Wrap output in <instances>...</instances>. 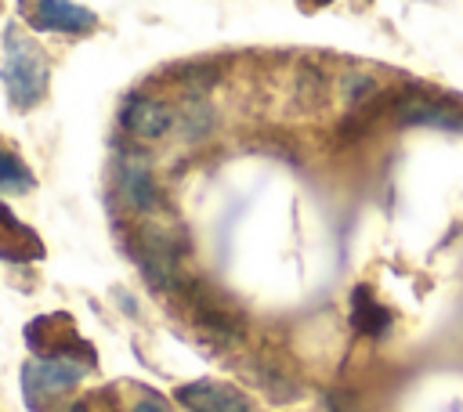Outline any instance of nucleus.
Instances as JSON below:
<instances>
[{
	"instance_id": "obj_9",
	"label": "nucleus",
	"mask_w": 463,
	"mask_h": 412,
	"mask_svg": "<svg viewBox=\"0 0 463 412\" xmlns=\"http://www.w3.org/2000/svg\"><path fill=\"white\" fill-rule=\"evenodd\" d=\"M398 123H420V126H441V130H463V112H456L449 101L409 90L398 105H394Z\"/></svg>"
},
{
	"instance_id": "obj_13",
	"label": "nucleus",
	"mask_w": 463,
	"mask_h": 412,
	"mask_svg": "<svg viewBox=\"0 0 463 412\" xmlns=\"http://www.w3.org/2000/svg\"><path fill=\"white\" fill-rule=\"evenodd\" d=\"M0 188H14V192L33 188V173H29V166H25L14 152H7V148H0Z\"/></svg>"
},
{
	"instance_id": "obj_10",
	"label": "nucleus",
	"mask_w": 463,
	"mask_h": 412,
	"mask_svg": "<svg viewBox=\"0 0 463 412\" xmlns=\"http://www.w3.org/2000/svg\"><path fill=\"white\" fill-rule=\"evenodd\" d=\"M119 195L141 213H152V210L163 206V192L156 184V173L141 159H123L119 163Z\"/></svg>"
},
{
	"instance_id": "obj_16",
	"label": "nucleus",
	"mask_w": 463,
	"mask_h": 412,
	"mask_svg": "<svg viewBox=\"0 0 463 412\" xmlns=\"http://www.w3.org/2000/svg\"><path fill=\"white\" fill-rule=\"evenodd\" d=\"M61 412H90V405H87V401H72V405H65Z\"/></svg>"
},
{
	"instance_id": "obj_6",
	"label": "nucleus",
	"mask_w": 463,
	"mask_h": 412,
	"mask_svg": "<svg viewBox=\"0 0 463 412\" xmlns=\"http://www.w3.org/2000/svg\"><path fill=\"white\" fill-rule=\"evenodd\" d=\"M119 123L130 137L156 141V137L170 134V126L177 123V112H174V105H166L156 94H130L119 108Z\"/></svg>"
},
{
	"instance_id": "obj_3",
	"label": "nucleus",
	"mask_w": 463,
	"mask_h": 412,
	"mask_svg": "<svg viewBox=\"0 0 463 412\" xmlns=\"http://www.w3.org/2000/svg\"><path fill=\"white\" fill-rule=\"evenodd\" d=\"M87 365L90 361H83V358H33V361H25V369H22L25 401L33 408H40L43 398H54V394L76 387L87 376Z\"/></svg>"
},
{
	"instance_id": "obj_8",
	"label": "nucleus",
	"mask_w": 463,
	"mask_h": 412,
	"mask_svg": "<svg viewBox=\"0 0 463 412\" xmlns=\"http://www.w3.org/2000/svg\"><path fill=\"white\" fill-rule=\"evenodd\" d=\"M29 25L40 33L80 36V33H90L98 25V14L83 4H72V0H36L29 11Z\"/></svg>"
},
{
	"instance_id": "obj_2",
	"label": "nucleus",
	"mask_w": 463,
	"mask_h": 412,
	"mask_svg": "<svg viewBox=\"0 0 463 412\" xmlns=\"http://www.w3.org/2000/svg\"><path fill=\"white\" fill-rule=\"evenodd\" d=\"M127 249L134 253L137 267L145 271V278L156 286V289H177L184 293V278H181V257H177V246L166 231L159 228H137L134 239L127 242Z\"/></svg>"
},
{
	"instance_id": "obj_7",
	"label": "nucleus",
	"mask_w": 463,
	"mask_h": 412,
	"mask_svg": "<svg viewBox=\"0 0 463 412\" xmlns=\"http://www.w3.org/2000/svg\"><path fill=\"white\" fill-rule=\"evenodd\" d=\"M174 401H181L188 412H250V398L221 379H192L174 390Z\"/></svg>"
},
{
	"instance_id": "obj_14",
	"label": "nucleus",
	"mask_w": 463,
	"mask_h": 412,
	"mask_svg": "<svg viewBox=\"0 0 463 412\" xmlns=\"http://www.w3.org/2000/svg\"><path fill=\"white\" fill-rule=\"evenodd\" d=\"M170 76L174 80H181V87H210L213 80H217V65H203V61H195V65H177V69H170Z\"/></svg>"
},
{
	"instance_id": "obj_1",
	"label": "nucleus",
	"mask_w": 463,
	"mask_h": 412,
	"mask_svg": "<svg viewBox=\"0 0 463 412\" xmlns=\"http://www.w3.org/2000/svg\"><path fill=\"white\" fill-rule=\"evenodd\" d=\"M0 83L4 94L14 108H33L47 98V83H51V61L43 54V47L22 33L18 25L4 29V65H0Z\"/></svg>"
},
{
	"instance_id": "obj_5",
	"label": "nucleus",
	"mask_w": 463,
	"mask_h": 412,
	"mask_svg": "<svg viewBox=\"0 0 463 412\" xmlns=\"http://www.w3.org/2000/svg\"><path fill=\"white\" fill-rule=\"evenodd\" d=\"M184 296H188V304H192V318H195V325L203 329V332H210V336H217V340H239L242 336V314L235 311V307H228L206 282H192V286H184Z\"/></svg>"
},
{
	"instance_id": "obj_15",
	"label": "nucleus",
	"mask_w": 463,
	"mask_h": 412,
	"mask_svg": "<svg viewBox=\"0 0 463 412\" xmlns=\"http://www.w3.org/2000/svg\"><path fill=\"white\" fill-rule=\"evenodd\" d=\"M134 412H170V408H163L156 398H141V401L134 405Z\"/></svg>"
},
{
	"instance_id": "obj_4",
	"label": "nucleus",
	"mask_w": 463,
	"mask_h": 412,
	"mask_svg": "<svg viewBox=\"0 0 463 412\" xmlns=\"http://www.w3.org/2000/svg\"><path fill=\"white\" fill-rule=\"evenodd\" d=\"M25 340L33 351H40V358H83V361L94 358L90 343L76 336V329L65 314H43V318L29 322Z\"/></svg>"
},
{
	"instance_id": "obj_11",
	"label": "nucleus",
	"mask_w": 463,
	"mask_h": 412,
	"mask_svg": "<svg viewBox=\"0 0 463 412\" xmlns=\"http://www.w3.org/2000/svg\"><path fill=\"white\" fill-rule=\"evenodd\" d=\"M0 257L4 260H40L43 257L40 235L29 224H22L7 202H0Z\"/></svg>"
},
{
	"instance_id": "obj_12",
	"label": "nucleus",
	"mask_w": 463,
	"mask_h": 412,
	"mask_svg": "<svg viewBox=\"0 0 463 412\" xmlns=\"http://www.w3.org/2000/svg\"><path fill=\"white\" fill-rule=\"evenodd\" d=\"M351 322L362 336H383L391 329V311L383 304H376V296L365 286H358L351 293Z\"/></svg>"
}]
</instances>
